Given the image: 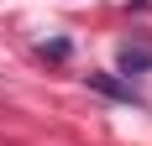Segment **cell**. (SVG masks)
I'll return each mask as SVG.
<instances>
[{
	"mask_svg": "<svg viewBox=\"0 0 152 146\" xmlns=\"http://www.w3.org/2000/svg\"><path fill=\"white\" fill-rule=\"evenodd\" d=\"M147 63H152L147 47H126V52H121V68H126V73H131V68H147Z\"/></svg>",
	"mask_w": 152,
	"mask_h": 146,
	"instance_id": "1",
	"label": "cell"
},
{
	"mask_svg": "<svg viewBox=\"0 0 152 146\" xmlns=\"http://www.w3.org/2000/svg\"><path fill=\"white\" fill-rule=\"evenodd\" d=\"M94 84L105 89V94H121V99H137V94H131V89H121V84H110V78H94Z\"/></svg>",
	"mask_w": 152,
	"mask_h": 146,
	"instance_id": "2",
	"label": "cell"
}]
</instances>
